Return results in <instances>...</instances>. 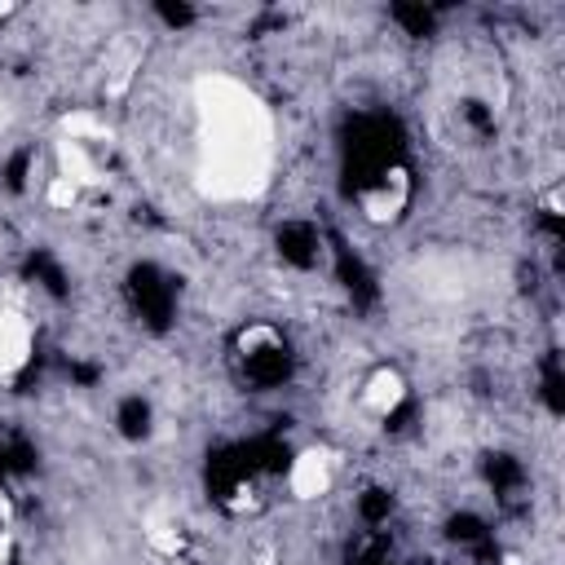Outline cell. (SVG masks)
Masks as SVG:
<instances>
[{
	"mask_svg": "<svg viewBox=\"0 0 565 565\" xmlns=\"http://www.w3.org/2000/svg\"><path fill=\"white\" fill-rule=\"evenodd\" d=\"M406 397H411V380L397 366H388V362L384 366H371L362 375V384H358V411L366 419H375V424H388L406 406Z\"/></svg>",
	"mask_w": 565,
	"mask_h": 565,
	"instance_id": "cell-5",
	"label": "cell"
},
{
	"mask_svg": "<svg viewBox=\"0 0 565 565\" xmlns=\"http://www.w3.org/2000/svg\"><path fill=\"white\" fill-rule=\"evenodd\" d=\"M190 181L203 203H256L278 168V119L256 84L234 71L190 79Z\"/></svg>",
	"mask_w": 565,
	"mask_h": 565,
	"instance_id": "cell-1",
	"label": "cell"
},
{
	"mask_svg": "<svg viewBox=\"0 0 565 565\" xmlns=\"http://www.w3.org/2000/svg\"><path fill=\"white\" fill-rule=\"evenodd\" d=\"M13 552H18V508L0 486V565H13Z\"/></svg>",
	"mask_w": 565,
	"mask_h": 565,
	"instance_id": "cell-7",
	"label": "cell"
},
{
	"mask_svg": "<svg viewBox=\"0 0 565 565\" xmlns=\"http://www.w3.org/2000/svg\"><path fill=\"white\" fill-rule=\"evenodd\" d=\"M4 115H9V106H4V97H0V128H4Z\"/></svg>",
	"mask_w": 565,
	"mask_h": 565,
	"instance_id": "cell-10",
	"label": "cell"
},
{
	"mask_svg": "<svg viewBox=\"0 0 565 565\" xmlns=\"http://www.w3.org/2000/svg\"><path fill=\"white\" fill-rule=\"evenodd\" d=\"M35 358V322L26 309L0 300V388H9Z\"/></svg>",
	"mask_w": 565,
	"mask_h": 565,
	"instance_id": "cell-4",
	"label": "cell"
},
{
	"mask_svg": "<svg viewBox=\"0 0 565 565\" xmlns=\"http://www.w3.org/2000/svg\"><path fill=\"white\" fill-rule=\"evenodd\" d=\"M84 199H88V194H84L79 185H71L66 177H57V172L44 181V203H49L53 212H75Z\"/></svg>",
	"mask_w": 565,
	"mask_h": 565,
	"instance_id": "cell-8",
	"label": "cell"
},
{
	"mask_svg": "<svg viewBox=\"0 0 565 565\" xmlns=\"http://www.w3.org/2000/svg\"><path fill=\"white\" fill-rule=\"evenodd\" d=\"M13 13H18V4H13V0H0V22L13 18Z\"/></svg>",
	"mask_w": 565,
	"mask_h": 565,
	"instance_id": "cell-9",
	"label": "cell"
},
{
	"mask_svg": "<svg viewBox=\"0 0 565 565\" xmlns=\"http://www.w3.org/2000/svg\"><path fill=\"white\" fill-rule=\"evenodd\" d=\"M411 203V172L406 168H380L371 181L358 185V212L371 225H393Z\"/></svg>",
	"mask_w": 565,
	"mask_h": 565,
	"instance_id": "cell-3",
	"label": "cell"
},
{
	"mask_svg": "<svg viewBox=\"0 0 565 565\" xmlns=\"http://www.w3.org/2000/svg\"><path fill=\"white\" fill-rule=\"evenodd\" d=\"M141 539H146V547H150L154 556H163V561H181V556H185V525H181V516L168 512V508H150V512L141 516Z\"/></svg>",
	"mask_w": 565,
	"mask_h": 565,
	"instance_id": "cell-6",
	"label": "cell"
},
{
	"mask_svg": "<svg viewBox=\"0 0 565 565\" xmlns=\"http://www.w3.org/2000/svg\"><path fill=\"white\" fill-rule=\"evenodd\" d=\"M335 477H340V455L331 446H322V441H309L287 463V494L296 503H318V499L331 494Z\"/></svg>",
	"mask_w": 565,
	"mask_h": 565,
	"instance_id": "cell-2",
	"label": "cell"
}]
</instances>
